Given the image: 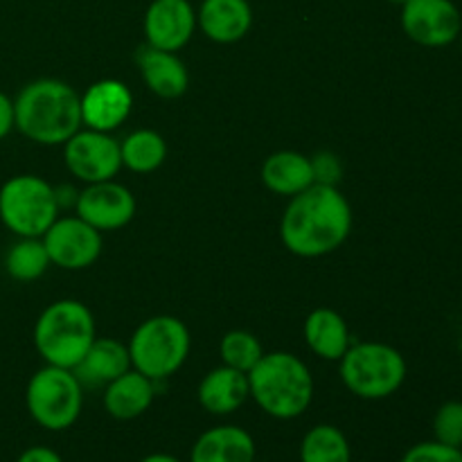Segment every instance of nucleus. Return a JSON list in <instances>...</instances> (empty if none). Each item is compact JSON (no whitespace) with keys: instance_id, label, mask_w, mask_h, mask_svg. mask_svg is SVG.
I'll use <instances>...</instances> for the list:
<instances>
[{"instance_id":"1","label":"nucleus","mask_w":462,"mask_h":462,"mask_svg":"<svg viewBox=\"0 0 462 462\" xmlns=\"http://www.w3.org/2000/svg\"><path fill=\"white\" fill-rule=\"evenodd\" d=\"M350 201L337 185H310L291 197L280 219V239L284 248L305 260L325 257L341 248L350 237Z\"/></svg>"},{"instance_id":"2","label":"nucleus","mask_w":462,"mask_h":462,"mask_svg":"<svg viewBox=\"0 0 462 462\" xmlns=\"http://www.w3.org/2000/svg\"><path fill=\"white\" fill-rule=\"evenodd\" d=\"M14 129L43 147L66 144L81 129L79 95L52 77L30 81L14 99Z\"/></svg>"},{"instance_id":"3","label":"nucleus","mask_w":462,"mask_h":462,"mask_svg":"<svg viewBox=\"0 0 462 462\" xmlns=\"http://www.w3.org/2000/svg\"><path fill=\"white\" fill-rule=\"evenodd\" d=\"M251 397L275 420H296L314 400V377L300 356L291 352H264L248 373Z\"/></svg>"},{"instance_id":"4","label":"nucleus","mask_w":462,"mask_h":462,"mask_svg":"<svg viewBox=\"0 0 462 462\" xmlns=\"http://www.w3.org/2000/svg\"><path fill=\"white\" fill-rule=\"evenodd\" d=\"M93 311L79 300H57L34 323L32 341L45 365L75 370L95 341Z\"/></svg>"},{"instance_id":"5","label":"nucleus","mask_w":462,"mask_h":462,"mask_svg":"<svg viewBox=\"0 0 462 462\" xmlns=\"http://www.w3.org/2000/svg\"><path fill=\"white\" fill-rule=\"evenodd\" d=\"M338 373L352 395L377 402L395 395L404 386L409 365L397 347L382 341H364L347 347L338 361Z\"/></svg>"},{"instance_id":"6","label":"nucleus","mask_w":462,"mask_h":462,"mask_svg":"<svg viewBox=\"0 0 462 462\" xmlns=\"http://www.w3.org/2000/svg\"><path fill=\"white\" fill-rule=\"evenodd\" d=\"M131 368L152 382H165L179 373L189 356L192 338L188 325L176 316H152L138 325L129 341Z\"/></svg>"},{"instance_id":"7","label":"nucleus","mask_w":462,"mask_h":462,"mask_svg":"<svg viewBox=\"0 0 462 462\" xmlns=\"http://www.w3.org/2000/svg\"><path fill=\"white\" fill-rule=\"evenodd\" d=\"M54 188L36 174H18L0 185V221L16 237H43L59 219Z\"/></svg>"},{"instance_id":"8","label":"nucleus","mask_w":462,"mask_h":462,"mask_svg":"<svg viewBox=\"0 0 462 462\" xmlns=\"http://www.w3.org/2000/svg\"><path fill=\"white\" fill-rule=\"evenodd\" d=\"M25 406L41 429L66 431L79 420L84 386L72 370L43 365L27 382Z\"/></svg>"},{"instance_id":"9","label":"nucleus","mask_w":462,"mask_h":462,"mask_svg":"<svg viewBox=\"0 0 462 462\" xmlns=\"http://www.w3.org/2000/svg\"><path fill=\"white\" fill-rule=\"evenodd\" d=\"M63 162L86 185L113 180L122 170L120 143L104 131L79 129L63 144Z\"/></svg>"},{"instance_id":"10","label":"nucleus","mask_w":462,"mask_h":462,"mask_svg":"<svg viewBox=\"0 0 462 462\" xmlns=\"http://www.w3.org/2000/svg\"><path fill=\"white\" fill-rule=\"evenodd\" d=\"M402 30L422 48H447L462 30L460 9L454 0H406L402 5Z\"/></svg>"},{"instance_id":"11","label":"nucleus","mask_w":462,"mask_h":462,"mask_svg":"<svg viewBox=\"0 0 462 462\" xmlns=\"http://www.w3.org/2000/svg\"><path fill=\"white\" fill-rule=\"evenodd\" d=\"M41 239L50 262L66 271L88 269L99 260L104 248L102 233L77 215L54 221Z\"/></svg>"},{"instance_id":"12","label":"nucleus","mask_w":462,"mask_h":462,"mask_svg":"<svg viewBox=\"0 0 462 462\" xmlns=\"http://www.w3.org/2000/svg\"><path fill=\"white\" fill-rule=\"evenodd\" d=\"M134 192L126 185L113 180H102V183H90L77 194L75 212L77 217L97 228L99 233L108 230H120L135 217Z\"/></svg>"},{"instance_id":"13","label":"nucleus","mask_w":462,"mask_h":462,"mask_svg":"<svg viewBox=\"0 0 462 462\" xmlns=\"http://www.w3.org/2000/svg\"><path fill=\"white\" fill-rule=\"evenodd\" d=\"M143 27L147 45L179 52L197 32V9L189 0H152Z\"/></svg>"},{"instance_id":"14","label":"nucleus","mask_w":462,"mask_h":462,"mask_svg":"<svg viewBox=\"0 0 462 462\" xmlns=\"http://www.w3.org/2000/svg\"><path fill=\"white\" fill-rule=\"evenodd\" d=\"M81 125L86 129L111 134L126 122L134 108V95L120 79H99L79 95Z\"/></svg>"},{"instance_id":"15","label":"nucleus","mask_w":462,"mask_h":462,"mask_svg":"<svg viewBox=\"0 0 462 462\" xmlns=\"http://www.w3.org/2000/svg\"><path fill=\"white\" fill-rule=\"evenodd\" d=\"M197 27L215 43H237L253 27L251 3L248 0H203L197 9Z\"/></svg>"},{"instance_id":"16","label":"nucleus","mask_w":462,"mask_h":462,"mask_svg":"<svg viewBox=\"0 0 462 462\" xmlns=\"http://www.w3.org/2000/svg\"><path fill=\"white\" fill-rule=\"evenodd\" d=\"M135 61H138V70L144 86L158 97L176 99L188 90L189 72L176 52L144 45L135 54Z\"/></svg>"},{"instance_id":"17","label":"nucleus","mask_w":462,"mask_h":462,"mask_svg":"<svg viewBox=\"0 0 462 462\" xmlns=\"http://www.w3.org/2000/svg\"><path fill=\"white\" fill-rule=\"evenodd\" d=\"M199 404L210 415H230L242 409L251 397L248 374L221 364L199 383Z\"/></svg>"},{"instance_id":"18","label":"nucleus","mask_w":462,"mask_h":462,"mask_svg":"<svg viewBox=\"0 0 462 462\" xmlns=\"http://www.w3.org/2000/svg\"><path fill=\"white\" fill-rule=\"evenodd\" d=\"M156 397V382L138 370H126L104 388V409L113 420L129 422L147 413Z\"/></svg>"},{"instance_id":"19","label":"nucleus","mask_w":462,"mask_h":462,"mask_svg":"<svg viewBox=\"0 0 462 462\" xmlns=\"http://www.w3.org/2000/svg\"><path fill=\"white\" fill-rule=\"evenodd\" d=\"M189 462H255V440L246 429L221 424L197 438Z\"/></svg>"},{"instance_id":"20","label":"nucleus","mask_w":462,"mask_h":462,"mask_svg":"<svg viewBox=\"0 0 462 462\" xmlns=\"http://www.w3.org/2000/svg\"><path fill=\"white\" fill-rule=\"evenodd\" d=\"M126 370H131L129 347L117 338L95 337L93 346L72 373L77 374L81 386H106Z\"/></svg>"},{"instance_id":"21","label":"nucleus","mask_w":462,"mask_h":462,"mask_svg":"<svg viewBox=\"0 0 462 462\" xmlns=\"http://www.w3.org/2000/svg\"><path fill=\"white\" fill-rule=\"evenodd\" d=\"M262 183L278 197H296L302 189L314 185V170H311V158L300 152H275L262 162Z\"/></svg>"},{"instance_id":"22","label":"nucleus","mask_w":462,"mask_h":462,"mask_svg":"<svg viewBox=\"0 0 462 462\" xmlns=\"http://www.w3.org/2000/svg\"><path fill=\"white\" fill-rule=\"evenodd\" d=\"M305 343L316 356L325 361H341L350 347V328L337 310L319 307L305 320Z\"/></svg>"},{"instance_id":"23","label":"nucleus","mask_w":462,"mask_h":462,"mask_svg":"<svg viewBox=\"0 0 462 462\" xmlns=\"http://www.w3.org/2000/svg\"><path fill=\"white\" fill-rule=\"evenodd\" d=\"M122 167L135 174H152L165 162L167 143L158 131L138 129L120 143Z\"/></svg>"},{"instance_id":"24","label":"nucleus","mask_w":462,"mask_h":462,"mask_svg":"<svg viewBox=\"0 0 462 462\" xmlns=\"http://www.w3.org/2000/svg\"><path fill=\"white\" fill-rule=\"evenodd\" d=\"M300 462H352L346 433L334 424H316L300 442Z\"/></svg>"},{"instance_id":"25","label":"nucleus","mask_w":462,"mask_h":462,"mask_svg":"<svg viewBox=\"0 0 462 462\" xmlns=\"http://www.w3.org/2000/svg\"><path fill=\"white\" fill-rule=\"evenodd\" d=\"M50 264L52 262L41 237H18V242H14L5 255V271L18 282H34L48 271Z\"/></svg>"},{"instance_id":"26","label":"nucleus","mask_w":462,"mask_h":462,"mask_svg":"<svg viewBox=\"0 0 462 462\" xmlns=\"http://www.w3.org/2000/svg\"><path fill=\"white\" fill-rule=\"evenodd\" d=\"M219 356L221 364L230 365L242 373H251L255 368L257 361L264 356V347H262L260 338L255 334L246 332V329H233L226 334L219 343Z\"/></svg>"},{"instance_id":"27","label":"nucleus","mask_w":462,"mask_h":462,"mask_svg":"<svg viewBox=\"0 0 462 462\" xmlns=\"http://www.w3.org/2000/svg\"><path fill=\"white\" fill-rule=\"evenodd\" d=\"M433 440L449 447H462V402H445L433 415Z\"/></svg>"},{"instance_id":"28","label":"nucleus","mask_w":462,"mask_h":462,"mask_svg":"<svg viewBox=\"0 0 462 462\" xmlns=\"http://www.w3.org/2000/svg\"><path fill=\"white\" fill-rule=\"evenodd\" d=\"M400 462H462V449L438 440L418 442L402 456Z\"/></svg>"},{"instance_id":"29","label":"nucleus","mask_w":462,"mask_h":462,"mask_svg":"<svg viewBox=\"0 0 462 462\" xmlns=\"http://www.w3.org/2000/svg\"><path fill=\"white\" fill-rule=\"evenodd\" d=\"M311 170H314V180L320 185H337L343 174L341 161L332 152H319L311 156Z\"/></svg>"},{"instance_id":"30","label":"nucleus","mask_w":462,"mask_h":462,"mask_svg":"<svg viewBox=\"0 0 462 462\" xmlns=\"http://www.w3.org/2000/svg\"><path fill=\"white\" fill-rule=\"evenodd\" d=\"M14 131V99L0 90V140Z\"/></svg>"},{"instance_id":"31","label":"nucleus","mask_w":462,"mask_h":462,"mask_svg":"<svg viewBox=\"0 0 462 462\" xmlns=\"http://www.w3.org/2000/svg\"><path fill=\"white\" fill-rule=\"evenodd\" d=\"M16 462H63V458L50 447H30L18 456Z\"/></svg>"},{"instance_id":"32","label":"nucleus","mask_w":462,"mask_h":462,"mask_svg":"<svg viewBox=\"0 0 462 462\" xmlns=\"http://www.w3.org/2000/svg\"><path fill=\"white\" fill-rule=\"evenodd\" d=\"M140 462H180V460L176 458V456H170V454H152Z\"/></svg>"},{"instance_id":"33","label":"nucleus","mask_w":462,"mask_h":462,"mask_svg":"<svg viewBox=\"0 0 462 462\" xmlns=\"http://www.w3.org/2000/svg\"><path fill=\"white\" fill-rule=\"evenodd\" d=\"M388 3H393V5H404L406 0H388Z\"/></svg>"},{"instance_id":"34","label":"nucleus","mask_w":462,"mask_h":462,"mask_svg":"<svg viewBox=\"0 0 462 462\" xmlns=\"http://www.w3.org/2000/svg\"><path fill=\"white\" fill-rule=\"evenodd\" d=\"M456 41H458V45H460V52H462V30H460V34H458V39H456Z\"/></svg>"},{"instance_id":"35","label":"nucleus","mask_w":462,"mask_h":462,"mask_svg":"<svg viewBox=\"0 0 462 462\" xmlns=\"http://www.w3.org/2000/svg\"><path fill=\"white\" fill-rule=\"evenodd\" d=\"M460 449H462V447H460Z\"/></svg>"}]
</instances>
